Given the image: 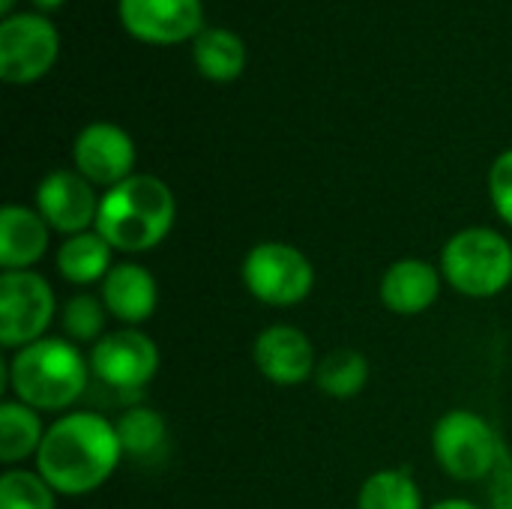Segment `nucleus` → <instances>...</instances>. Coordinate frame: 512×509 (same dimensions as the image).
Masks as SVG:
<instances>
[{
    "instance_id": "nucleus-3",
    "label": "nucleus",
    "mask_w": 512,
    "mask_h": 509,
    "mask_svg": "<svg viewBox=\"0 0 512 509\" xmlns=\"http://www.w3.org/2000/svg\"><path fill=\"white\" fill-rule=\"evenodd\" d=\"M90 381V360L69 339H39L9 360V387L36 411H63L78 402Z\"/></svg>"
},
{
    "instance_id": "nucleus-25",
    "label": "nucleus",
    "mask_w": 512,
    "mask_h": 509,
    "mask_svg": "<svg viewBox=\"0 0 512 509\" xmlns=\"http://www.w3.org/2000/svg\"><path fill=\"white\" fill-rule=\"evenodd\" d=\"M489 198L495 204V213L512 225V147L504 150L489 168Z\"/></svg>"
},
{
    "instance_id": "nucleus-23",
    "label": "nucleus",
    "mask_w": 512,
    "mask_h": 509,
    "mask_svg": "<svg viewBox=\"0 0 512 509\" xmlns=\"http://www.w3.org/2000/svg\"><path fill=\"white\" fill-rule=\"evenodd\" d=\"M105 318H108V309H105L102 297L87 294V291L72 294L60 309L63 333L75 345H87V342L96 345L105 336Z\"/></svg>"
},
{
    "instance_id": "nucleus-11",
    "label": "nucleus",
    "mask_w": 512,
    "mask_h": 509,
    "mask_svg": "<svg viewBox=\"0 0 512 509\" xmlns=\"http://www.w3.org/2000/svg\"><path fill=\"white\" fill-rule=\"evenodd\" d=\"M135 156L138 153L132 135L108 120L87 123L72 144L75 171L105 192L135 174Z\"/></svg>"
},
{
    "instance_id": "nucleus-7",
    "label": "nucleus",
    "mask_w": 512,
    "mask_h": 509,
    "mask_svg": "<svg viewBox=\"0 0 512 509\" xmlns=\"http://www.w3.org/2000/svg\"><path fill=\"white\" fill-rule=\"evenodd\" d=\"M60 57V33L42 12H12L0 21V78L6 84H33L45 78Z\"/></svg>"
},
{
    "instance_id": "nucleus-16",
    "label": "nucleus",
    "mask_w": 512,
    "mask_h": 509,
    "mask_svg": "<svg viewBox=\"0 0 512 509\" xmlns=\"http://www.w3.org/2000/svg\"><path fill=\"white\" fill-rule=\"evenodd\" d=\"M48 222L39 210L6 204L0 210V267L6 270H30L48 252Z\"/></svg>"
},
{
    "instance_id": "nucleus-12",
    "label": "nucleus",
    "mask_w": 512,
    "mask_h": 509,
    "mask_svg": "<svg viewBox=\"0 0 512 509\" xmlns=\"http://www.w3.org/2000/svg\"><path fill=\"white\" fill-rule=\"evenodd\" d=\"M102 195L96 186L81 177L75 168H57L45 174L36 186V210L48 222V228L72 237L96 228Z\"/></svg>"
},
{
    "instance_id": "nucleus-2",
    "label": "nucleus",
    "mask_w": 512,
    "mask_h": 509,
    "mask_svg": "<svg viewBox=\"0 0 512 509\" xmlns=\"http://www.w3.org/2000/svg\"><path fill=\"white\" fill-rule=\"evenodd\" d=\"M177 216L174 192L153 174H132L102 195L96 231L114 252H147L159 246Z\"/></svg>"
},
{
    "instance_id": "nucleus-13",
    "label": "nucleus",
    "mask_w": 512,
    "mask_h": 509,
    "mask_svg": "<svg viewBox=\"0 0 512 509\" xmlns=\"http://www.w3.org/2000/svg\"><path fill=\"white\" fill-rule=\"evenodd\" d=\"M252 360L255 369L279 387H297L315 378L318 369V357L309 336L291 324H273L261 330L252 345Z\"/></svg>"
},
{
    "instance_id": "nucleus-8",
    "label": "nucleus",
    "mask_w": 512,
    "mask_h": 509,
    "mask_svg": "<svg viewBox=\"0 0 512 509\" xmlns=\"http://www.w3.org/2000/svg\"><path fill=\"white\" fill-rule=\"evenodd\" d=\"M57 315L54 291L36 270H6L0 276V345L21 351L45 339Z\"/></svg>"
},
{
    "instance_id": "nucleus-10",
    "label": "nucleus",
    "mask_w": 512,
    "mask_h": 509,
    "mask_svg": "<svg viewBox=\"0 0 512 509\" xmlns=\"http://www.w3.org/2000/svg\"><path fill=\"white\" fill-rule=\"evenodd\" d=\"M117 18L144 45H183L204 30V0H117Z\"/></svg>"
},
{
    "instance_id": "nucleus-20",
    "label": "nucleus",
    "mask_w": 512,
    "mask_h": 509,
    "mask_svg": "<svg viewBox=\"0 0 512 509\" xmlns=\"http://www.w3.org/2000/svg\"><path fill=\"white\" fill-rule=\"evenodd\" d=\"M114 429H117V441H120L123 456L138 459V462L162 456V450L168 444L165 417L159 411H153V408H144V405L126 408L114 420Z\"/></svg>"
},
{
    "instance_id": "nucleus-14",
    "label": "nucleus",
    "mask_w": 512,
    "mask_h": 509,
    "mask_svg": "<svg viewBox=\"0 0 512 509\" xmlns=\"http://www.w3.org/2000/svg\"><path fill=\"white\" fill-rule=\"evenodd\" d=\"M99 297H102L108 315L129 327H138L147 318H153V312L159 306V288H156L153 273L135 261L114 264L111 273L102 279Z\"/></svg>"
},
{
    "instance_id": "nucleus-27",
    "label": "nucleus",
    "mask_w": 512,
    "mask_h": 509,
    "mask_svg": "<svg viewBox=\"0 0 512 509\" xmlns=\"http://www.w3.org/2000/svg\"><path fill=\"white\" fill-rule=\"evenodd\" d=\"M432 509H480L477 504L465 501V498H447V501H438Z\"/></svg>"
},
{
    "instance_id": "nucleus-17",
    "label": "nucleus",
    "mask_w": 512,
    "mask_h": 509,
    "mask_svg": "<svg viewBox=\"0 0 512 509\" xmlns=\"http://www.w3.org/2000/svg\"><path fill=\"white\" fill-rule=\"evenodd\" d=\"M192 63L201 78L231 84L246 69V42L231 27H204L192 39Z\"/></svg>"
},
{
    "instance_id": "nucleus-26",
    "label": "nucleus",
    "mask_w": 512,
    "mask_h": 509,
    "mask_svg": "<svg viewBox=\"0 0 512 509\" xmlns=\"http://www.w3.org/2000/svg\"><path fill=\"white\" fill-rule=\"evenodd\" d=\"M492 486H489V504L492 509H512V456L507 444L501 447L498 465L492 471Z\"/></svg>"
},
{
    "instance_id": "nucleus-28",
    "label": "nucleus",
    "mask_w": 512,
    "mask_h": 509,
    "mask_svg": "<svg viewBox=\"0 0 512 509\" xmlns=\"http://www.w3.org/2000/svg\"><path fill=\"white\" fill-rule=\"evenodd\" d=\"M39 12H54V9H60L66 0H30Z\"/></svg>"
},
{
    "instance_id": "nucleus-6",
    "label": "nucleus",
    "mask_w": 512,
    "mask_h": 509,
    "mask_svg": "<svg viewBox=\"0 0 512 509\" xmlns=\"http://www.w3.org/2000/svg\"><path fill=\"white\" fill-rule=\"evenodd\" d=\"M504 441L495 435V429L471 411H450L438 420L432 432V450L438 465L462 483L489 480Z\"/></svg>"
},
{
    "instance_id": "nucleus-29",
    "label": "nucleus",
    "mask_w": 512,
    "mask_h": 509,
    "mask_svg": "<svg viewBox=\"0 0 512 509\" xmlns=\"http://www.w3.org/2000/svg\"><path fill=\"white\" fill-rule=\"evenodd\" d=\"M15 3H18V0H0V15H3V18L12 15V12H15Z\"/></svg>"
},
{
    "instance_id": "nucleus-21",
    "label": "nucleus",
    "mask_w": 512,
    "mask_h": 509,
    "mask_svg": "<svg viewBox=\"0 0 512 509\" xmlns=\"http://www.w3.org/2000/svg\"><path fill=\"white\" fill-rule=\"evenodd\" d=\"M315 384L330 399H354L369 384V360L354 348L330 351L324 360H318Z\"/></svg>"
},
{
    "instance_id": "nucleus-19",
    "label": "nucleus",
    "mask_w": 512,
    "mask_h": 509,
    "mask_svg": "<svg viewBox=\"0 0 512 509\" xmlns=\"http://www.w3.org/2000/svg\"><path fill=\"white\" fill-rule=\"evenodd\" d=\"M45 426L36 408L12 399L0 405V462L3 465H18L24 459H36L42 438H45Z\"/></svg>"
},
{
    "instance_id": "nucleus-1",
    "label": "nucleus",
    "mask_w": 512,
    "mask_h": 509,
    "mask_svg": "<svg viewBox=\"0 0 512 509\" xmlns=\"http://www.w3.org/2000/svg\"><path fill=\"white\" fill-rule=\"evenodd\" d=\"M120 441L111 420L93 411H75L54 420L36 453V471L57 495H90L120 465Z\"/></svg>"
},
{
    "instance_id": "nucleus-15",
    "label": "nucleus",
    "mask_w": 512,
    "mask_h": 509,
    "mask_svg": "<svg viewBox=\"0 0 512 509\" xmlns=\"http://www.w3.org/2000/svg\"><path fill=\"white\" fill-rule=\"evenodd\" d=\"M441 294V273L423 258H399L381 276V303L396 315H420Z\"/></svg>"
},
{
    "instance_id": "nucleus-22",
    "label": "nucleus",
    "mask_w": 512,
    "mask_h": 509,
    "mask_svg": "<svg viewBox=\"0 0 512 509\" xmlns=\"http://www.w3.org/2000/svg\"><path fill=\"white\" fill-rule=\"evenodd\" d=\"M357 509H423V495L411 474L387 468L375 471L357 495Z\"/></svg>"
},
{
    "instance_id": "nucleus-24",
    "label": "nucleus",
    "mask_w": 512,
    "mask_h": 509,
    "mask_svg": "<svg viewBox=\"0 0 512 509\" xmlns=\"http://www.w3.org/2000/svg\"><path fill=\"white\" fill-rule=\"evenodd\" d=\"M57 492L39 471L9 468L0 477V509H54Z\"/></svg>"
},
{
    "instance_id": "nucleus-4",
    "label": "nucleus",
    "mask_w": 512,
    "mask_h": 509,
    "mask_svg": "<svg viewBox=\"0 0 512 509\" xmlns=\"http://www.w3.org/2000/svg\"><path fill=\"white\" fill-rule=\"evenodd\" d=\"M441 276L465 297L489 300L512 282V246L495 228H465L444 243Z\"/></svg>"
},
{
    "instance_id": "nucleus-18",
    "label": "nucleus",
    "mask_w": 512,
    "mask_h": 509,
    "mask_svg": "<svg viewBox=\"0 0 512 509\" xmlns=\"http://www.w3.org/2000/svg\"><path fill=\"white\" fill-rule=\"evenodd\" d=\"M111 267H114V249L96 228L66 237L57 249L60 276L81 288L93 285V282L102 285V279L111 273Z\"/></svg>"
},
{
    "instance_id": "nucleus-5",
    "label": "nucleus",
    "mask_w": 512,
    "mask_h": 509,
    "mask_svg": "<svg viewBox=\"0 0 512 509\" xmlns=\"http://www.w3.org/2000/svg\"><path fill=\"white\" fill-rule=\"evenodd\" d=\"M243 285L258 303L285 309L303 303L312 294L315 267L297 246L267 240L249 249L243 261Z\"/></svg>"
},
{
    "instance_id": "nucleus-9",
    "label": "nucleus",
    "mask_w": 512,
    "mask_h": 509,
    "mask_svg": "<svg viewBox=\"0 0 512 509\" xmlns=\"http://www.w3.org/2000/svg\"><path fill=\"white\" fill-rule=\"evenodd\" d=\"M87 360H90V375L114 393H138L159 372L156 342L135 327L105 333L90 348Z\"/></svg>"
}]
</instances>
